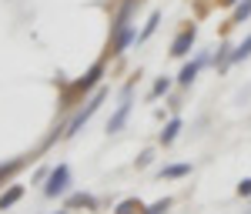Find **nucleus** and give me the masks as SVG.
Instances as JSON below:
<instances>
[{"label":"nucleus","mask_w":251,"mask_h":214,"mask_svg":"<svg viewBox=\"0 0 251 214\" xmlns=\"http://www.w3.org/2000/svg\"><path fill=\"white\" fill-rule=\"evenodd\" d=\"M104 97H107V91L100 87V91H97L94 97H91V100H87V104H84V107H80V111H77V114H74V120H71V124L64 127V134H67V137H74V134H77L80 127H84V124H87V120H91V117L97 114V107L104 104Z\"/></svg>","instance_id":"f257e3e1"},{"label":"nucleus","mask_w":251,"mask_h":214,"mask_svg":"<svg viewBox=\"0 0 251 214\" xmlns=\"http://www.w3.org/2000/svg\"><path fill=\"white\" fill-rule=\"evenodd\" d=\"M131 94H134V80L124 84V91H121V107H117V114L107 120V134H117V131L124 127V120L131 117Z\"/></svg>","instance_id":"f03ea898"},{"label":"nucleus","mask_w":251,"mask_h":214,"mask_svg":"<svg viewBox=\"0 0 251 214\" xmlns=\"http://www.w3.org/2000/svg\"><path fill=\"white\" fill-rule=\"evenodd\" d=\"M67 184H71V167H67V164H57V167L47 174V188H44V194L57 197V194L67 191Z\"/></svg>","instance_id":"7ed1b4c3"},{"label":"nucleus","mask_w":251,"mask_h":214,"mask_svg":"<svg viewBox=\"0 0 251 214\" xmlns=\"http://www.w3.org/2000/svg\"><path fill=\"white\" fill-rule=\"evenodd\" d=\"M194 37H198V27H194V24H188V27H184V30L174 37L171 54H174V57H184V54H188V50L194 47Z\"/></svg>","instance_id":"20e7f679"},{"label":"nucleus","mask_w":251,"mask_h":214,"mask_svg":"<svg viewBox=\"0 0 251 214\" xmlns=\"http://www.w3.org/2000/svg\"><path fill=\"white\" fill-rule=\"evenodd\" d=\"M100 77H104V64L97 60L94 67H91V71H87V74H84V77L77 80V84H71V94H84V91L97 87V84H100Z\"/></svg>","instance_id":"39448f33"},{"label":"nucleus","mask_w":251,"mask_h":214,"mask_svg":"<svg viewBox=\"0 0 251 214\" xmlns=\"http://www.w3.org/2000/svg\"><path fill=\"white\" fill-rule=\"evenodd\" d=\"M137 3H141V0H124V3H121V10H117L114 24H111V37H117L121 30H127V27H131V14H134Z\"/></svg>","instance_id":"423d86ee"},{"label":"nucleus","mask_w":251,"mask_h":214,"mask_svg":"<svg viewBox=\"0 0 251 214\" xmlns=\"http://www.w3.org/2000/svg\"><path fill=\"white\" fill-rule=\"evenodd\" d=\"M204 64H208V54H201V57H194L191 64H184V67H181V74H177V84H184V87H188V84L198 77V71H201Z\"/></svg>","instance_id":"0eeeda50"},{"label":"nucleus","mask_w":251,"mask_h":214,"mask_svg":"<svg viewBox=\"0 0 251 214\" xmlns=\"http://www.w3.org/2000/svg\"><path fill=\"white\" fill-rule=\"evenodd\" d=\"M131 40H137V30H134V27H127V30H121V34L114 37V50H111V54H124Z\"/></svg>","instance_id":"6e6552de"},{"label":"nucleus","mask_w":251,"mask_h":214,"mask_svg":"<svg viewBox=\"0 0 251 214\" xmlns=\"http://www.w3.org/2000/svg\"><path fill=\"white\" fill-rule=\"evenodd\" d=\"M20 197H24V188H20V184H14V188H10L7 194H0V211H7V208H14V204H17Z\"/></svg>","instance_id":"1a4fd4ad"},{"label":"nucleus","mask_w":251,"mask_h":214,"mask_svg":"<svg viewBox=\"0 0 251 214\" xmlns=\"http://www.w3.org/2000/svg\"><path fill=\"white\" fill-rule=\"evenodd\" d=\"M231 50H234V47H228V44H221V47H218V54H214V60H211L218 71H225V67L231 64Z\"/></svg>","instance_id":"9d476101"},{"label":"nucleus","mask_w":251,"mask_h":214,"mask_svg":"<svg viewBox=\"0 0 251 214\" xmlns=\"http://www.w3.org/2000/svg\"><path fill=\"white\" fill-rule=\"evenodd\" d=\"M177 131H181V117L168 120V124H164V131H161V144H171L174 137H177Z\"/></svg>","instance_id":"9b49d317"},{"label":"nucleus","mask_w":251,"mask_h":214,"mask_svg":"<svg viewBox=\"0 0 251 214\" xmlns=\"http://www.w3.org/2000/svg\"><path fill=\"white\" fill-rule=\"evenodd\" d=\"M67 208H91V211H94L97 201L91 194H71V197H67Z\"/></svg>","instance_id":"f8f14e48"},{"label":"nucleus","mask_w":251,"mask_h":214,"mask_svg":"<svg viewBox=\"0 0 251 214\" xmlns=\"http://www.w3.org/2000/svg\"><path fill=\"white\" fill-rule=\"evenodd\" d=\"M245 17H251V0H241V3L234 7V14H231V24H228V27H234V24H241Z\"/></svg>","instance_id":"ddd939ff"},{"label":"nucleus","mask_w":251,"mask_h":214,"mask_svg":"<svg viewBox=\"0 0 251 214\" xmlns=\"http://www.w3.org/2000/svg\"><path fill=\"white\" fill-rule=\"evenodd\" d=\"M245 57H251V34L245 37V44H238L231 50V64H238V60H245Z\"/></svg>","instance_id":"4468645a"},{"label":"nucleus","mask_w":251,"mask_h":214,"mask_svg":"<svg viewBox=\"0 0 251 214\" xmlns=\"http://www.w3.org/2000/svg\"><path fill=\"white\" fill-rule=\"evenodd\" d=\"M137 211H144V208H141V201H137V197H127V201H121V204H117L114 214H137Z\"/></svg>","instance_id":"2eb2a0df"},{"label":"nucleus","mask_w":251,"mask_h":214,"mask_svg":"<svg viewBox=\"0 0 251 214\" xmlns=\"http://www.w3.org/2000/svg\"><path fill=\"white\" fill-rule=\"evenodd\" d=\"M157 24H161V14H157V10H154V14L148 17V24H144V30L137 34V40H148V37H151V34H154V30H157Z\"/></svg>","instance_id":"dca6fc26"},{"label":"nucleus","mask_w":251,"mask_h":214,"mask_svg":"<svg viewBox=\"0 0 251 214\" xmlns=\"http://www.w3.org/2000/svg\"><path fill=\"white\" fill-rule=\"evenodd\" d=\"M184 174H191V164H171L161 171V177H184Z\"/></svg>","instance_id":"f3484780"},{"label":"nucleus","mask_w":251,"mask_h":214,"mask_svg":"<svg viewBox=\"0 0 251 214\" xmlns=\"http://www.w3.org/2000/svg\"><path fill=\"white\" fill-rule=\"evenodd\" d=\"M20 164H24V157H14V161H7V164H0V181H3V177H10L14 174V171H17Z\"/></svg>","instance_id":"a211bd4d"},{"label":"nucleus","mask_w":251,"mask_h":214,"mask_svg":"<svg viewBox=\"0 0 251 214\" xmlns=\"http://www.w3.org/2000/svg\"><path fill=\"white\" fill-rule=\"evenodd\" d=\"M168 91H171V80H168V77H157L154 87H151V97H161V94H168Z\"/></svg>","instance_id":"6ab92c4d"},{"label":"nucleus","mask_w":251,"mask_h":214,"mask_svg":"<svg viewBox=\"0 0 251 214\" xmlns=\"http://www.w3.org/2000/svg\"><path fill=\"white\" fill-rule=\"evenodd\" d=\"M168 208H171V201L164 197V201H154L151 208H144V214H164V211H168Z\"/></svg>","instance_id":"aec40b11"},{"label":"nucleus","mask_w":251,"mask_h":214,"mask_svg":"<svg viewBox=\"0 0 251 214\" xmlns=\"http://www.w3.org/2000/svg\"><path fill=\"white\" fill-rule=\"evenodd\" d=\"M238 194H241V197H248V194H251V177H248V181H241V184H238Z\"/></svg>","instance_id":"412c9836"},{"label":"nucleus","mask_w":251,"mask_h":214,"mask_svg":"<svg viewBox=\"0 0 251 214\" xmlns=\"http://www.w3.org/2000/svg\"><path fill=\"white\" fill-rule=\"evenodd\" d=\"M151 157H154V154H151V151H144V154L137 157V167H148V164H151Z\"/></svg>","instance_id":"4be33fe9"},{"label":"nucleus","mask_w":251,"mask_h":214,"mask_svg":"<svg viewBox=\"0 0 251 214\" xmlns=\"http://www.w3.org/2000/svg\"><path fill=\"white\" fill-rule=\"evenodd\" d=\"M221 3H225V7H231V3H238V0H221Z\"/></svg>","instance_id":"5701e85b"},{"label":"nucleus","mask_w":251,"mask_h":214,"mask_svg":"<svg viewBox=\"0 0 251 214\" xmlns=\"http://www.w3.org/2000/svg\"><path fill=\"white\" fill-rule=\"evenodd\" d=\"M57 214H67V211H57Z\"/></svg>","instance_id":"b1692460"},{"label":"nucleus","mask_w":251,"mask_h":214,"mask_svg":"<svg viewBox=\"0 0 251 214\" xmlns=\"http://www.w3.org/2000/svg\"><path fill=\"white\" fill-rule=\"evenodd\" d=\"M248 214H251V211H248Z\"/></svg>","instance_id":"393cba45"}]
</instances>
